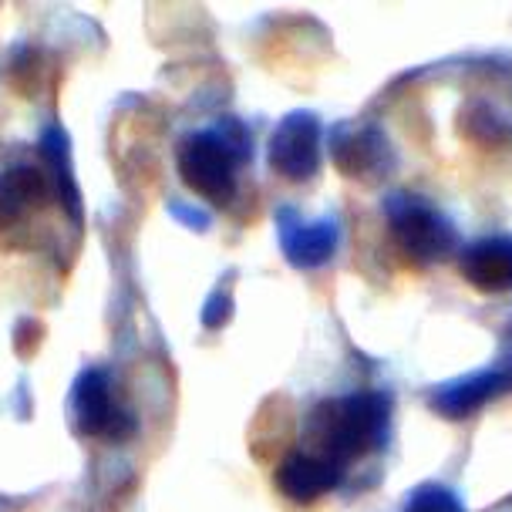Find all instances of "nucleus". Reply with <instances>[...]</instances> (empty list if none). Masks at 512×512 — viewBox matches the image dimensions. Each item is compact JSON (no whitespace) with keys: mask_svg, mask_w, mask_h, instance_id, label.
<instances>
[{"mask_svg":"<svg viewBox=\"0 0 512 512\" xmlns=\"http://www.w3.org/2000/svg\"><path fill=\"white\" fill-rule=\"evenodd\" d=\"M213 132H216L226 145H230V152L236 155V159H240V162H250L253 135H250V128H246V125L240 122V118H233V115L219 118V122L213 125Z\"/></svg>","mask_w":512,"mask_h":512,"instance_id":"16","label":"nucleus"},{"mask_svg":"<svg viewBox=\"0 0 512 512\" xmlns=\"http://www.w3.org/2000/svg\"><path fill=\"white\" fill-rule=\"evenodd\" d=\"M277 482L280 496L297 502V506H307V502H317L320 496L334 492L344 482V469L324 455L310 452V448H297V452H287L277 465Z\"/></svg>","mask_w":512,"mask_h":512,"instance_id":"8","label":"nucleus"},{"mask_svg":"<svg viewBox=\"0 0 512 512\" xmlns=\"http://www.w3.org/2000/svg\"><path fill=\"white\" fill-rule=\"evenodd\" d=\"M48 192L51 182L41 169L24 166V162L0 169V230L17 226L24 216L48 203Z\"/></svg>","mask_w":512,"mask_h":512,"instance_id":"11","label":"nucleus"},{"mask_svg":"<svg viewBox=\"0 0 512 512\" xmlns=\"http://www.w3.org/2000/svg\"><path fill=\"white\" fill-rule=\"evenodd\" d=\"M71 428L98 442H125L139 432V418L118 398L112 374L105 368H85L71 384L68 398Z\"/></svg>","mask_w":512,"mask_h":512,"instance_id":"3","label":"nucleus"},{"mask_svg":"<svg viewBox=\"0 0 512 512\" xmlns=\"http://www.w3.org/2000/svg\"><path fill=\"white\" fill-rule=\"evenodd\" d=\"M236 166L240 159L230 152L213 128L182 135L176 149V169L182 186L196 192L209 206H230L236 196Z\"/></svg>","mask_w":512,"mask_h":512,"instance_id":"4","label":"nucleus"},{"mask_svg":"<svg viewBox=\"0 0 512 512\" xmlns=\"http://www.w3.org/2000/svg\"><path fill=\"white\" fill-rule=\"evenodd\" d=\"M230 317H233V280L226 277L223 283H216V287L209 290L199 320H203L206 331H219V327L230 324Z\"/></svg>","mask_w":512,"mask_h":512,"instance_id":"15","label":"nucleus"},{"mask_svg":"<svg viewBox=\"0 0 512 512\" xmlns=\"http://www.w3.org/2000/svg\"><path fill=\"white\" fill-rule=\"evenodd\" d=\"M384 216L398 253L415 267H432L459 253V230L442 209L428 203L418 192H391L384 199Z\"/></svg>","mask_w":512,"mask_h":512,"instance_id":"2","label":"nucleus"},{"mask_svg":"<svg viewBox=\"0 0 512 512\" xmlns=\"http://www.w3.org/2000/svg\"><path fill=\"white\" fill-rule=\"evenodd\" d=\"M459 270L469 287L482 294L512 290V236H482L459 250Z\"/></svg>","mask_w":512,"mask_h":512,"instance_id":"10","label":"nucleus"},{"mask_svg":"<svg viewBox=\"0 0 512 512\" xmlns=\"http://www.w3.org/2000/svg\"><path fill=\"white\" fill-rule=\"evenodd\" d=\"M331 159L344 176L381 182L398 166V152L378 122H344L331 132Z\"/></svg>","mask_w":512,"mask_h":512,"instance_id":"6","label":"nucleus"},{"mask_svg":"<svg viewBox=\"0 0 512 512\" xmlns=\"http://www.w3.org/2000/svg\"><path fill=\"white\" fill-rule=\"evenodd\" d=\"M41 155H44V166H48L51 192L61 199L64 213L71 216V223H81V219H85V206H81L75 162H71V139L58 122L41 132Z\"/></svg>","mask_w":512,"mask_h":512,"instance_id":"12","label":"nucleus"},{"mask_svg":"<svg viewBox=\"0 0 512 512\" xmlns=\"http://www.w3.org/2000/svg\"><path fill=\"white\" fill-rule=\"evenodd\" d=\"M496 368H499V374H502V378H506V388L512 391V344H509V351L502 354V361L496 364Z\"/></svg>","mask_w":512,"mask_h":512,"instance_id":"18","label":"nucleus"},{"mask_svg":"<svg viewBox=\"0 0 512 512\" xmlns=\"http://www.w3.org/2000/svg\"><path fill=\"white\" fill-rule=\"evenodd\" d=\"M455 128L475 145H506L512 139V122L489 102H469L455 118Z\"/></svg>","mask_w":512,"mask_h":512,"instance_id":"13","label":"nucleus"},{"mask_svg":"<svg viewBox=\"0 0 512 512\" xmlns=\"http://www.w3.org/2000/svg\"><path fill=\"white\" fill-rule=\"evenodd\" d=\"M506 391V378L499 374V368H482L438 384L428 395V405L442 418H448V422H462V418H472L479 408H486L489 401L506 395Z\"/></svg>","mask_w":512,"mask_h":512,"instance_id":"9","label":"nucleus"},{"mask_svg":"<svg viewBox=\"0 0 512 512\" xmlns=\"http://www.w3.org/2000/svg\"><path fill=\"white\" fill-rule=\"evenodd\" d=\"M267 162L280 179L307 182L324 162V125L314 112H290L273 128L267 142Z\"/></svg>","mask_w":512,"mask_h":512,"instance_id":"5","label":"nucleus"},{"mask_svg":"<svg viewBox=\"0 0 512 512\" xmlns=\"http://www.w3.org/2000/svg\"><path fill=\"white\" fill-rule=\"evenodd\" d=\"M169 213L176 216L182 226H192L196 233H206V230H209V216H206V213H199L196 206H186V203H179V199H172V203H169Z\"/></svg>","mask_w":512,"mask_h":512,"instance_id":"17","label":"nucleus"},{"mask_svg":"<svg viewBox=\"0 0 512 512\" xmlns=\"http://www.w3.org/2000/svg\"><path fill=\"white\" fill-rule=\"evenodd\" d=\"M398 512H469V509H465L462 496L452 486L422 482V486H415L408 492Z\"/></svg>","mask_w":512,"mask_h":512,"instance_id":"14","label":"nucleus"},{"mask_svg":"<svg viewBox=\"0 0 512 512\" xmlns=\"http://www.w3.org/2000/svg\"><path fill=\"white\" fill-rule=\"evenodd\" d=\"M277 240L283 260L294 270H320L334 260L337 246H341V226L334 219H307L294 206H280L277 216Z\"/></svg>","mask_w":512,"mask_h":512,"instance_id":"7","label":"nucleus"},{"mask_svg":"<svg viewBox=\"0 0 512 512\" xmlns=\"http://www.w3.org/2000/svg\"><path fill=\"white\" fill-rule=\"evenodd\" d=\"M304 432L310 452L324 455L344 469L364 455L378 452L391 432V398L384 391H351L327 401H317L307 415Z\"/></svg>","mask_w":512,"mask_h":512,"instance_id":"1","label":"nucleus"}]
</instances>
